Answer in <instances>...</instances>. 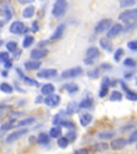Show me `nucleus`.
Masks as SVG:
<instances>
[{
	"instance_id": "1",
	"label": "nucleus",
	"mask_w": 137,
	"mask_h": 154,
	"mask_svg": "<svg viewBox=\"0 0 137 154\" xmlns=\"http://www.w3.org/2000/svg\"><path fill=\"white\" fill-rule=\"evenodd\" d=\"M67 8V0H57L55 2V5H54L53 10H51V14L55 17H57V18H59V17H61L65 13Z\"/></svg>"
},
{
	"instance_id": "2",
	"label": "nucleus",
	"mask_w": 137,
	"mask_h": 154,
	"mask_svg": "<svg viewBox=\"0 0 137 154\" xmlns=\"http://www.w3.org/2000/svg\"><path fill=\"white\" fill-rule=\"evenodd\" d=\"M119 19L123 23L134 22L137 19V8L131 10H125L119 15Z\"/></svg>"
},
{
	"instance_id": "3",
	"label": "nucleus",
	"mask_w": 137,
	"mask_h": 154,
	"mask_svg": "<svg viewBox=\"0 0 137 154\" xmlns=\"http://www.w3.org/2000/svg\"><path fill=\"white\" fill-rule=\"evenodd\" d=\"M84 74V70L82 67L76 66V67H71V69H67V70L63 71L61 73V77L63 79H70V78H75V77H78L80 75Z\"/></svg>"
},
{
	"instance_id": "4",
	"label": "nucleus",
	"mask_w": 137,
	"mask_h": 154,
	"mask_svg": "<svg viewBox=\"0 0 137 154\" xmlns=\"http://www.w3.org/2000/svg\"><path fill=\"white\" fill-rule=\"evenodd\" d=\"M9 30L13 34H23L28 31V28H26V26H25V24L23 22L15 20V22H13L12 24L10 25Z\"/></svg>"
},
{
	"instance_id": "5",
	"label": "nucleus",
	"mask_w": 137,
	"mask_h": 154,
	"mask_svg": "<svg viewBox=\"0 0 137 154\" xmlns=\"http://www.w3.org/2000/svg\"><path fill=\"white\" fill-rule=\"evenodd\" d=\"M61 102V97L60 95H58V94H51V95H47L44 97L43 100V103L45 104L46 106L48 107H56L60 104Z\"/></svg>"
},
{
	"instance_id": "6",
	"label": "nucleus",
	"mask_w": 137,
	"mask_h": 154,
	"mask_svg": "<svg viewBox=\"0 0 137 154\" xmlns=\"http://www.w3.org/2000/svg\"><path fill=\"white\" fill-rule=\"evenodd\" d=\"M28 133V128H20V130H17L12 132L11 134H9L5 138V141L7 142H14L16 140H18L20 137H23L24 135H26Z\"/></svg>"
},
{
	"instance_id": "7",
	"label": "nucleus",
	"mask_w": 137,
	"mask_h": 154,
	"mask_svg": "<svg viewBox=\"0 0 137 154\" xmlns=\"http://www.w3.org/2000/svg\"><path fill=\"white\" fill-rule=\"evenodd\" d=\"M58 74L57 70L55 69H44V70L39 71L36 76L41 79H49V78H53V77H56Z\"/></svg>"
},
{
	"instance_id": "8",
	"label": "nucleus",
	"mask_w": 137,
	"mask_h": 154,
	"mask_svg": "<svg viewBox=\"0 0 137 154\" xmlns=\"http://www.w3.org/2000/svg\"><path fill=\"white\" fill-rule=\"evenodd\" d=\"M111 20L109 18L102 19V20H100L96 24L95 28H94V31H95V33H102V32L106 31L111 27Z\"/></svg>"
},
{
	"instance_id": "9",
	"label": "nucleus",
	"mask_w": 137,
	"mask_h": 154,
	"mask_svg": "<svg viewBox=\"0 0 137 154\" xmlns=\"http://www.w3.org/2000/svg\"><path fill=\"white\" fill-rule=\"evenodd\" d=\"M48 51L47 49H42V48H34L32 49L31 53H30V57L33 59V60H41L43 58H45L47 56Z\"/></svg>"
},
{
	"instance_id": "10",
	"label": "nucleus",
	"mask_w": 137,
	"mask_h": 154,
	"mask_svg": "<svg viewBox=\"0 0 137 154\" xmlns=\"http://www.w3.org/2000/svg\"><path fill=\"white\" fill-rule=\"evenodd\" d=\"M122 30H123V26L121 24H119V23H117V24L113 25V26L111 27V29L107 31V36H106V38H116Z\"/></svg>"
},
{
	"instance_id": "11",
	"label": "nucleus",
	"mask_w": 137,
	"mask_h": 154,
	"mask_svg": "<svg viewBox=\"0 0 137 154\" xmlns=\"http://www.w3.org/2000/svg\"><path fill=\"white\" fill-rule=\"evenodd\" d=\"M128 144V140L124 139V138H116V139H113L111 142V148L113 150H121Z\"/></svg>"
},
{
	"instance_id": "12",
	"label": "nucleus",
	"mask_w": 137,
	"mask_h": 154,
	"mask_svg": "<svg viewBox=\"0 0 137 154\" xmlns=\"http://www.w3.org/2000/svg\"><path fill=\"white\" fill-rule=\"evenodd\" d=\"M120 85L121 87H123L122 89L124 90L125 92V97L129 100V101H132V102H137V93L134 91H132L131 89L128 88V85L125 84L123 82H120Z\"/></svg>"
},
{
	"instance_id": "13",
	"label": "nucleus",
	"mask_w": 137,
	"mask_h": 154,
	"mask_svg": "<svg viewBox=\"0 0 137 154\" xmlns=\"http://www.w3.org/2000/svg\"><path fill=\"white\" fill-rule=\"evenodd\" d=\"M16 73L18 74V76L20 77V79H23L27 85H29V86H32V87H39L40 86L36 80L32 79V78H30V77H28V76H26V75L20 71V69H16Z\"/></svg>"
},
{
	"instance_id": "14",
	"label": "nucleus",
	"mask_w": 137,
	"mask_h": 154,
	"mask_svg": "<svg viewBox=\"0 0 137 154\" xmlns=\"http://www.w3.org/2000/svg\"><path fill=\"white\" fill-rule=\"evenodd\" d=\"M64 29H65V26L64 25H59V26L56 28V30L54 31V33L51 34V41H55V40H59L61 36L63 35L64 33Z\"/></svg>"
},
{
	"instance_id": "15",
	"label": "nucleus",
	"mask_w": 137,
	"mask_h": 154,
	"mask_svg": "<svg viewBox=\"0 0 137 154\" xmlns=\"http://www.w3.org/2000/svg\"><path fill=\"white\" fill-rule=\"evenodd\" d=\"M25 69L28 71H34V70H39L40 66H41V62L38 60H30V61H27L25 62Z\"/></svg>"
},
{
	"instance_id": "16",
	"label": "nucleus",
	"mask_w": 137,
	"mask_h": 154,
	"mask_svg": "<svg viewBox=\"0 0 137 154\" xmlns=\"http://www.w3.org/2000/svg\"><path fill=\"white\" fill-rule=\"evenodd\" d=\"M100 45H101V47L103 48L104 51H108V53L113 51V44L111 43V41L107 38H100Z\"/></svg>"
},
{
	"instance_id": "17",
	"label": "nucleus",
	"mask_w": 137,
	"mask_h": 154,
	"mask_svg": "<svg viewBox=\"0 0 137 154\" xmlns=\"http://www.w3.org/2000/svg\"><path fill=\"white\" fill-rule=\"evenodd\" d=\"M55 92V86L53 84H45L42 86L41 88V93L43 95L47 96V95H51Z\"/></svg>"
},
{
	"instance_id": "18",
	"label": "nucleus",
	"mask_w": 137,
	"mask_h": 154,
	"mask_svg": "<svg viewBox=\"0 0 137 154\" xmlns=\"http://www.w3.org/2000/svg\"><path fill=\"white\" fill-rule=\"evenodd\" d=\"M92 121V116L90 113H83V115L79 116V122H80V125L86 128L88 125L91 123Z\"/></svg>"
},
{
	"instance_id": "19",
	"label": "nucleus",
	"mask_w": 137,
	"mask_h": 154,
	"mask_svg": "<svg viewBox=\"0 0 137 154\" xmlns=\"http://www.w3.org/2000/svg\"><path fill=\"white\" fill-rule=\"evenodd\" d=\"M49 135H47V133H40L38 136V143L41 144V146H46V144L49 143Z\"/></svg>"
},
{
	"instance_id": "20",
	"label": "nucleus",
	"mask_w": 137,
	"mask_h": 154,
	"mask_svg": "<svg viewBox=\"0 0 137 154\" xmlns=\"http://www.w3.org/2000/svg\"><path fill=\"white\" fill-rule=\"evenodd\" d=\"M98 57H100V51L99 48L94 47V46H92V47L88 48L87 49V58H90V59H96Z\"/></svg>"
},
{
	"instance_id": "21",
	"label": "nucleus",
	"mask_w": 137,
	"mask_h": 154,
	"mask_svg": "<svg viewBox=\"0 0 137 154\" xmlns=\"http://www.w3.org/2000/svg\"><path fill=\"white\" fill-rule=\"evenodd\" d=\"M49 137L51 138H60L61 135H62V130H61L60 126H53V128L49 130Z\"/></svg>"
},
{
	"instance_id": "22",
	"label": "nucleus",
	"mask_w": 137,
	"mask_h": 154,
	"mask_svg": "<svg viewBox=\"0 0 137 154\" xmlns=\"http://www.w3.org/2000/svg\"><path fill=\"white\" fill-rule=\"evenodd\" d=\"M116 133L113 131H105V132H101L98 134V137L102 140H107V139H111L113 137H115Z\"/></svg>"
},
{
	"instance_id": "23",
	"label": "nucleus",
	"mask_w": 137,
	"mask_h": 154,
	"mask_svg": "<svg viewBox=\"0 0 137 154\" xmlns=\"http://www.w3.org/2000/svg\"><path fill=\"white\" fill-rule=\"evenodd\" d=\"M34 13H36V8L33 5H29L23 11V17L24 18H30V17L33 16Z\"/></svg>"
},
{
	"instance_id": "24",
	"label": "nucleus",
	"mask_w": 137,
	"mask_h": 154,
	"mask_svg": "<svg viewBox=\"0 0 137 154\" xmlns=\"http://www.w3.org/2000/svg\"><path fill=\"white\" fill-rule=\"evenodd\" d=\"M78 105H77L75 102H71V103L67 104V110H65V112H67V116L70 115H73V113L77 112L78 111Z\"/></svg>"
},
{
	"instance_id": "25",
	"label": "nucleus",
	"mask_w": 137,
	"mask_h": 154,
	"mask_svg": "<svg viewBox=\"0 0 137 154\" xmlns=\"http://www.w3.org/2000/svg\"><path fill=\"white\" fill-rule=\"evenodd\" d=\"M63 89L67 92H69L70 94H74V93H76V92H78L79 88L75 84H65V85H63Z\"/></svg>"
},
{
	"instance_id": "26",
	"label": "nucleus",
	"mask_w": 137,
	"mask_h": 154,
	"mask_svg": "<svg viewBox=\"0 0 137 154\" xmlns=\"http://www.w3.org/2000/svg\"><path fill=\"white\" fill-rule=\"evenodd\" d=\"M92 104H93V100H92L91 97H86V99L82 100V102L79 103L78 107L83 109H87V108H90L92 106Z\"/></svg>"
},
{
	"instance_id": "27",
	"label": "nucleus",
	"mask_w": 137,
	"mask_h": 154,
	"mask_svg": "<svg viewBox=\"0 0 137 154\" xmlns=\"http://www.w3.org/2000/svg\"><path fill=\"white\" fill-rule=\"evenodd\" d=\"M36 121V118L34 117H29V118H26V119H23V120H19L18 122L16 123V126H27V125H30Z\"/></svg>"
},
{
	"instance_id": "28",
	"label": "nucleus",
	"mask_w": 137,
	"mask_h": 154,
	"mask_svg": "<svg viewBox=\"0 0 137 154\" xmlns=\"http://www.w3.org/2000/svg\"><path fill=\"white\" fill-rule=\"evenodd\" d=\"M13 126H15V119H10V120H8L7 122L1 125L0 131L1 132H5V131H9L11 128H13Z\"/></svg>"
},
{
	"instance_id": "29",
	"label": "nucleus",
	"mask_w": 137,
	"mask_h": 154,
	"mask_svg": "<svg viewBox=\"0 0 137 154\" xmlns=\"http://www.w3.org/2000/svg\"><path fill=\"white\" fill-rule=\"evenodd\" d=\"M123 95L121 92L119 91H113L111 93V96H109V101L111 102H120L122 101Z\"/></svg>"
},
{
	"instance_id": "30",
	"label": "nucleus",
	"mask_w": 137,
	"mask_h": 154,
	"mask_svg": "<svg viewBox=\"0 0 137 154\" xmlns=\"http://www.w3.org/2000/svg\"><path fill=\"white\" fill-rule=\"evenodd\" d=\"M0 90H1L3 93L10 94L13 92V87L10 84H8V82H2V84H0Z\"/></svg>"
},
{
	"instance_id": "31",
	"label": "nucleus",
	"mask_w": 137,
	"mask_h": 154,
	"mask_svg": "<svg viewBox=\"0 0 137 154\" xmlns=\"http://www.w3.org/2000/svg\"><path fill=\"white\" fill-rule=\"evenodd\" d=\"M34 43V38L32 35H26L25 38L23 40V46L25 48H28Z\"/></svg>"
},
{
	"instance_id": "32",
	"label": "nucleus",
	"mask_w": 137,
	"mask_h": 154,
	"mask_svg": "<svg viewBox=\"0 0 137 154\" xmlns=\"http://www.w3.org/2000/svg\"><path fill=\"white\" fill-rule=\"evenodd\" d=\"M5 47H7L8 51L14 54L15 51H17V47H18V45H17V43L15 41H10V42H8V43L5 44Z\"/></svg>"
},
{
	"instance_id": "33",
	"label": "nucleus",
	"mask_w": 137,
	"mask_h": 154,
	"mask_svg": "<svg viewBox=\"0 0 137 154\" xmlns=\"http://www.w3.org/2000/svg\"><path fill=\"white\" fill-rule=\"evenodd\" d=\"M123 55H124V51H123L122 48H117L115 53H114V59H115L116 62H119L122 59Z\"/></svg>"
},
{
	"instance_id": "34",
	"label": "nucleus",
	"mask_w": 137,
	"mask_h": 154,
	"mask_svg": "<svg viewBox=\"0 0 137 154\" xmlns=\"http://www.w3.org/2000/svg\"><path fill=\"white\" fill-rule=\"evenodd\" d=\"M87 75L91 79H96L100 76V70L99 69H92V70H89L87 72Z\"/></svg>"
},
{
	"instance_id": "35",
	"label": "nucleus",
	"mask_w": 137,
	"mask_h": 154,
	"mask_svg": "<svg viewBox=\"0 0 137 154\" xmlns=\"http://www.w3.org/2000/svg\"><path fill=\"white\" fill-rule=\"evenodd\" d=\"M57 144H58V147L61 148V149H65V148H67V146H69V140L65 137H60V138H58Z\"/></svg>"
},
{
	"instance_id": "36",
	"label": "nucleus",
	"mask_w": 137,
	"mask_h": 154,
	"mask_svg": "<svg viewBox=\"0 0 137 154\" xmlns=\"http://www.w3.org/2000/svg\"><path fill=\"white\" fill-rule=\"evenodd\" d=\"M137 62L135 59H133V58H126L124 61H123V65H125V66L128 67H134L136 66Z\"/></svg>"
},
{
	"instance_id": "37",
	"label": "nucleus",
	"mask_w": 137,
	"mask_h": 154,
	"mask_svg": "<svg viewBox=\"0 0 137 154\" xmlns=\"http://www.w3.org/2000/svg\"><path fill=\"white\" fill-rule=\"evenodd\" d=\"M60 126H64L65 128H69V130H73V128H75L74 122H72V121H70V120H65V119L61 122Z\"/></svg>"
},
{
	"instance_id": "38",
	"label": "nucleus",
	"mask_w": 137,
	"mask_h": 154,
	"mask_svg": "<svg viewBox=\"0 0 137 154\" xmlns=\"http://www.w3.org/2000/svg\"><path fill=\"white\" fill-rule=\"evenodd\" d=\"M8 60H10L9 51H0V63H5Z\"/></svg>"
},
{
	"instance_id": "39",
	"label": "nucleus",
	"mask_w": 137,
	"mask_h": 154,
	"mask_svg": "<svg viewBox=\"0 0 137 154\" xmlns=\"http://www.w3.org/2000/svg\"><path fill=\"white\" fill-rule=\"evenodd\" d=\"M108 86H104V85H101V88L99 90V96L100 97H105L108 93Z\"/></svg>"
},
{
	"instance_id": "40",
	"label": "nucleus",
	"mask_w": 137,
	"mask_h": 154,
	"mask_svg": "<svg viewBox=\"0 0 137 154\" xmlns=\"http://www.w3.org/2000/svg\"><path fill=\"white\" fill-rule=\"evenodd\" d=\"M134 5H135V0H120V7L121 8L133 7Z\"/></svg>"
},
{
	"instance_id": "41",
	"label": "nucleus",
	"mask_w": 137,
	"mask_h": 154,
	"mask_svg": "<svg viewBox=\"0 0 137 154\" xmlns=\"http://www.w3.org/2000/svg\"><path fill=\"white\" fill-rule=\"evenodd\" d=\"M69 141H75L76 140V133L73 132V131H70V132H67L64 136Z\"/></svg>"
},
{
	"instance_id": "42",
	"label": "nucleus",
	"mask_w": 137,
	"mask_h": 154,
	"mask_svg": "<svg viewBox=\"0 0 137 154\" xmlns=\"http://www.w3.org/2000/svg\"><path fill=\"white\" fill-rule=\"evenodd\" d=\"M3 16L5 17V20H10L12 18V11L9 8H5L3 9Z\"/></svg>"
},
{
	"instance_id": "43",
	"label": "nucleus",
	"mask_w": 137,
	"mask_h": 154,
	"mask_svg": "<svg viewBox=\"0 0 137 154\" xmlns=\"http://www.w3.org/2000/svg\"><path fill=\"white\" fill-rule=\"evenodd\" d=\"M137 141V130L134 131L132 134L130 135V137L128 139V143H134V142Z\"/></svg>"
},
{
	"instance_id": "44",
	"label": "nucleus",
	"mask_w": 137,
	"mask_h": 154,
	"mask_svg": "<svg viewBox=\"0 0 137 154\" xmlns=\"http://www.w3.org/2000/svg\"><path fill=\"white\" fill-rule=\"evenodd\" d=\"M128 47H129V49H131L132 51H137V41L136 40H133V41L129 42Z\"/></svg>"
},
{
	"instance_id": "45",
	"label": "nucleus",
	"mask_w": 137,
	"mask_h": 154,
	"mask_svg": "<svg viewBox=\"0 0 137 154\" xmlns=\"http://www.w3.org/2000/svg\"><path fill=\"white\" fill-rule=\"evenodd\" d=\"M100 69H102V70H111L113 69V65L111 64V63H102L101 65H100Z\"/></svg>"
},
{
	"instance_id": "46",
	"label": "nucleus",
	"mask_w": 137,
	"mask_h": 154,
	"mask_svg": "<svg viewBox=\"0 0 137 154\" xmlns=\"http://www.w3.org/2000/svg\"><path fill=\"white\" fill-rule=\"evenodd\" d=\"M31 31L32 32H36V31H39V25H38V22L36 20H34L33 23H32V25H31Z\"/></svg>"
},
{
	"instance_id": "47",
	"label": "nucleus",
	"mask_w": 137,
	"mask_h": 154,
	"mask_svg": "<svg viewBox=\"0 0 137 154\" xmlns=\"http://www.w3.org/2000/svg\"><path fill=\"white\" fill-rule=\"evenodd\" d=\"M73 154H90V153L87 149H78V150H76Z\"/></svg>"
},
{
	"instance_id": "48",
	"label": "nucleus",
	"mask_w": 137,
	"mask_h": 154,
	"mask_svg": "<svg viewBox=\"0 0 137 154\" xmlns=\"http://www.w3.org/2000/svg\"><path fill=\"white\" fill-rule=\"evenodd\" d=\"M84 62H85V64H87V65H92L94 63V60L93 59H90V58H86L84 60Z\"/></svg>"
},
{
	"instance_id": "49",
	"label": "nucleus",
	"mask_w": 137,
	"mask_h": 154,
	"mask_svg": "<svg viewBox=\"0 0 137 154\" xmlns=\"http://www.w3.org/2000/svg\"><path fill=\"white\" fill-rule=\"evenodd\" d=\"M3 65H5V69H10V67L12 66V60H11V59H10V60H8L7 62L5 63H3Z\"/></svg>"
},
{
	"instance_id": "50",
	"label": "nucleus",
	"mask_w": 137,
	"mask_h": 154,
	"mask_svg": "<svg viewBox=\"0 0 137 154\" xmlns=\"http://www.w3.org/2000/svg\"><path fill=\"white\" fill-rule=\"evenodd\" d=\"M34 0H18L19 3H22V5H27V3H30V2H33Z\"/></svg>"
},
{
	"instance_id": "51",
	"label": "nucleus",
	"mask_w": 137,
	"mask_h": 154,
	"mask_svg": "<svg viewBox=\"0 0 137 154\" xmlns=\"http://www.w3.org/2000/svg\"><path fill=\"white\" fill-rule=\"evenodd\" d=\"M134 75V73L133 72H130V73H124V78H126V79H129V78H131V77Z\"/></svg>"
},
{
	"instance_id": "52",
	"label": "nucleus",
	"mask_w": 137,
	"mask_h": 154,
	"mask_svg": "<svg viewBox=\"0 0 137 154\" xmlns=\"http://www.w3.org/2000/svg\"><path fill=\"white\" fill-rule=\"evenodd\" d=\"M42 101V97H36V103L39 104V102H41Z\"/></svg>"
},
{
	"instance_id": "53",
	"label": "nucleus",
	"mask_w": 137,
	"mask_h": 154,
	"mask_svg": "<svg viewBox=\"0 0 137 154\" xmlns=\"http://www.w3.org/2000/svg\"><path fill=\"white\" fill-rule=\"evenodd\" d=\"M1 74H2V76H8V72H7V71H2V73H1Z\"/></svg>"
},
{
	"instance_id": "54",
	"label": "nucleus",
	"mask_w": 137,
	"mask_h": 154,
	"mask_svg": "<svg viewBox=\"0 0 137 154\" xmlns=\"http://www.w3.org/2000/svg\"><path fill=\"white\" fill-rule=\"evenodd\" d=\"M3 24H5V23H3V22H0V28H1V27L3 26Z\"/></svg>"
}]
</instances>
